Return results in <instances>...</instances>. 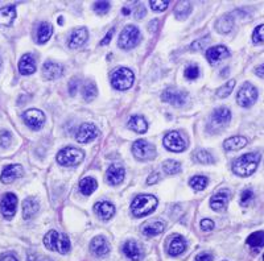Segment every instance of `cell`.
<instances>
[{
    "instance_id": "36",
    "label": "cell",
    "mask_w": 264,
    "mask_h": 261,
    "mask_svg": "<svg viewBox=\"0 0 264 261\" xmlns=\"http://www.w3.org/2000/svg\"><path fill=\"white\" fill-rule=\"evenodd\" d=\"M97 94H98V90H97V86L93 82H87V83L83 84V87H82V97H83L86 102L93 100L97 97Z\"/></svg>"
},
{
    "instance_id": "14",
    "label": "cell",
    "mask_w": 264,
    "mask_h": 261,
    "mask_svg": "<svg viewBox=\"0 0 264 261\" xmlns=\"http://www.w3.org/2000/svg\"><path fill=\"white\" fill-rule=\"evenodd\" d=\"M90 249H91V252L94 253L95 256L104 257L110 253V244L102 236H97L90 243Z\"/></svg>"
},
{
    "instance_id": "29",
    "label": "cell",
    "mask_w": 264,
    "mask_h": 261,
    "mask_svg": "<svg viewBox=\"0 0 264 261\" xmlns=\"http://www.w3.org/2000/svg\"><path fill=\"white\" fill-rule=\"evenodd\" d=\"M16 19V8L15 7H4L0 10V25L8 27Z\"/></svg>"
},
{
    "instance_id": "49",
    "label": "cell",
    "mask_w": 264,
    "mask_h": 261,
    "mask_svg": "<svg viewBox=\"0 0 264 261\" xmlns=\"http://www.w3.org/2000/svg\"><path fill=\"white\" fill-rule=\"evenodd\" d=\"M159 181H160V174L159 173H152L151 176L148 177V179H147V183L148 185H153V183H157Z\"/></svg>"
},
{
    "instance_id": "11",
    "label": "cell",
    "mask_w": 264,
    "mask_h": 261,
    "mask_svg": "<svg viewBox=\"0 0 264 261\" xmlns=\"http://www.w3.org/2000/svg\"><path fill=\"white\" fill-rule=\"evenodd\" d=\"M98 136V130L94 124L90 123H83L78 127V130L76 132V140L81 144H86L93 141Z\"/></svg>"
},
{
    "instance_id": "3",
    "label": "cell",
    "mask_w": 264,
    "mask_h": 261,
    "mask_svg": "<svg viewBox=\"0 0 264 261\" xmlns=\"http://www.w3.org/2000/svg\"><path fill=\"white\" fill-rule=\"evenodd\" d=\"M156 207H157V199L153 196H149V194L137 196L131 203L132 214L135 215L136 218L149 215L156 210Z\"/></svg>"
},
{
    "instance_id": "18",
    "label": "cell",
    "mask_w": 264,
    "mask_h": 261,
    "mask_svg": "<svg viewBox=\"0 0 264 261\" xmlns=\"http://www.w3.org/2000/svg\"><path fill=\"white\" fill-rule=\"evenodd\" d=\"M231 120V111L229 108H217L212 115V126L225 127Z\"/></svg>"
},
{
    "instance_id": "6",
    "label": "cell",
    "mask_w": 264,
    "mask_h": 261,
    "mask_svg": "<svg viewBox=\"0 0 264 261\" xmlns=\"http://www.w3.org/2000/svg\"><path fill=\"white\" fill-rule=\"evenodd\" d=\"M140 37H142V34H140V31H139L137 27H135V25H127L122 31L120 36H119V47L122 48V49H126V50L132 49V48H135L139 44Z\"/></svg>"
},
{
    "instance_id": "9",
    "label": "cell",
    "mask_w": 264,
    "mask_h": 261,
    "mask_svg": "<svg viewBox=\"0 0 264 261\" xmlns=\"http://www.w3.org/2000/svg\"><path fill=\"white\" fill-rule=\"evenodd\" d=\"M164 147L170 152L179 153V152L186 149V140L180 135L179 132L172 130L164 137Z\"/></svg>"
},
{
    "instance_id": "20",
    "label": "cell",
    "mask_w": 264,
    "mask_h": 261,
    "mask_svg": "<svg viewBox=\"0 0 264 261\" xmlns=\"http://www.w3.org/2000/svg\"><path fill=\"white\" fill-rule=\"evenodd\" d=\"M43 74L47 80H57L64 74V67L57 62H45L43 66Z\"/></svg>"
},
{
    "instance_id": "31",
    "label": "cell",
    "mask_w": 264,
    "mask_h": 261,
    "mask_svg": "<svg viewBox=\"0 0 264 261\" xmlns=\"http://www.w3.org/2000/svg\"><path fill=\"white\" fill-rule=\"evenodd\" d=\"M232 27H234V19L231 15H223L215 23V28L219 33H229Z\"/></svg>"
},
{
    "instance_id": "2",
    "label": "cell",
    "mask_w": 264,
    "mask_h": 261,
    "mask_svg": "<svg viewBox=\"0 0 264 261\" xmlns=\"http://www.w3.org/2000/svg\"><path fill=\"white\" fill-rule=\"evenodd\" d=\"M44 244L49 251H54L65 255L70 251V240L66 236L65 233L58 232V231H49V232L44 236Z\"/></svg>"
},
{
    "instance_id": "21",
    "label": "cell",
    "mask_w": 264,
    "mask_h": 261,
    "mask_svg": "<svg viewBox=\"0 0 264 261\" xmlns=\"http://www.w3.org/2000/svg\"><path fill=\"white\" fill-rule=\"evenodd\" d=\"M89 38V32L86 28H80L73 31L69 37V48L71 49H77V48L82 47Z\"/></svg>"
},
{
    "instance_id": "4",
    "label": "cell",
    "mask_w": 264,
    "mask_h": 261,
    "mask_svg": "<svg viewBox=\"0 0 264 261\" xmlns=\"http://www.w3.org/2000/svg\"><path fill=\"white\" fill-rule=\"evenodd\" d=\"M85 153L78 148H64L57 154V163L64 166H76L83 161Z\"/></svg>"
},
{
    "instance_id": "26",
    "label": "cell",
    "mask_w": 264,
    "mask_h": 261,
    "mask_svg": "<svg viewBox=\"0 0 264 261\" xmlns=\"http://www.w3.org/2000/svg\"><path fill=\"white\" fill-rule=\"evenodd\" d=\"M38 209H40V205L36 199L33 198H28L23 202V216L25 220L32 219L34 215L37 214Z\"/></svg>"
},
{
    "instance_id": "7",
    "label": "cell",
    "mask_w": 264,
    "mask_h": 261,
    "mask_svg": "<svg viewBox=\"0 0 264 261\" xmlns=\"http://www.w3.org/2000/svg\"><path fill=\"white\" fill-rule=\"evenodd\" d=\"M132 153L140 161H149L156 157V148L147 140H136L132 145Z\"/></svg>"
},
{
    "instance_id": "39",
    "label": "cell",
    "mask_w": 264,
    "mask_h": 261,
    "mask_svg": "<svg viewBox=\"0 0 264 261\" xmlns=\"http://www.w3.org/2000/svg\"><path fill=\"white\" fill-rule=\"evenodd\" d=\"M194 159L197 160L198 163H205V165H209V163H214V157H213L209 152H206V150L203 149L197 150V152L194 153Z\"/></svg>"
},
{
    "instance_id": "27",
    "label": "cell",
    "mask_w": 264,
    "mask_h": 261,
    "mask_svg": "<svg viewBox=\"0 0 264 261\" xmlns=\"http://www.w3.org/2000/svg\"><path fill=\"white\" fill-rule=\"evenodd\" d=\"M128 127L131 128L132 130H135L137 133H144L148 130V123L146 121V119L140 115H133V116L130 117L128 120Z\"/></svg>"
},
{
    "instance_id": "46",
    "label": "cell",
    "mask_w": 264,
    "mask_h": 261,
    "mask_svg": "<svg viewBox=\"0 0 264 261\" xmlns=\"http://www.w3.org/2000/svg\"><path fill=\"white\" fill-rule=\"evenodd\" d=\"M252 198H254V193L251 190H245L241 196V205L247 206L251 201H252Z\"/></svg>"
},
{
    "instance_id": "54",
    "label": "cell",
    "mask_w": 264,
    "mask_h": 261,
    "mask_svg": "<svg viewBox=\"0 0 264 261\" xmlns=\"http://www.w3.org/2000/svg\"><path fill=\"white\" fill-rule=\"evenodd\" d=\"M146 16V10H144V7H140V8H137L136 14H135V17L136 19H142Z\"/></svg>"
},
{
    "instance_id": "53",
    "label": "cell",
    "mask_w": 264,
    "mask_h": 261,
    "mask_svg": "<svg viewBox=\"0 0 264 261\" xmlns=\"http://www.w3.org/2000/svg\"><path fill=\"white\" fill-rule=\"evenodd\" d=\"M255 73H256V75L260 77V78H264V64L256 66V67H255Z\"/></svg>"
},
{
    "instance_id": "33",
    "label": "cell",
    "mask_w": 264,
    "mask_h": 261,
    "mask_svg": "<svg viewBox=\"0 0 264 261\" xmlns=\"http://www.w3.org/2000/svg\"><path fill=\"white\" fill-rule=\"evenodd\" d=\"M98 187V183L93 177L82 178L80 182V191L83 196H90L95 191V189Z\"/></svg>"
},
{
    "instance_id": "23",
    "label": "cell",
    "mask_w": 264,
    "mask_h": 261,
    "mask_svg": "<svg viewBox=\"0 0 264 261\" xmlns=\"http://www.w3.org/2000/svg\"><path fill=\"white\" fill-rule=\"evenodd\" d=\"M126 176V170L123 166H119V165H111L109 169H107V173H106V179L111 185H119L120 182L123 181V178Z\"/></svg>"
},
{
    "instance_id": "37",
    "label": "cell",
    "mask_w": 264,
    "mask_h": 261,
    "mask_svg": "<svg viewBox=\"0 0 264 261\" xmlns=\"http://www.w3.org/2000/svg\"><path fill=\"white\" fill-rule=\"evenodd\" d=\"M189 185L193 187L194 190L202 191L205 187L208 186V178L203 177V176H196V177L190 178Z\"/></svg>"
},
{
    "instance_id": "24",
    "label": "cell",
    "mask_w": 264,
    "mask_h": 261,
    "mask_svg": "<svg viewBox=\"0 0 264 261\" xmlns=\"http://www.w3.org/2000/svg\"><path fill=\"white\" fill-rule=\"evenodd\" d=\"M19 71L23 75H31L36 71V61L31 53H27L21 57L19 62Z\"/></svg>"
},
{
    "instance_id": "35",
    "label": "cell",
    "mask_w": 264,
    "mask_h": 261,
    "mask_svg": "<svg viewBox=\"0 0 264 261\" xmlns=\"http://www.w3.org/2000/svg\"><path fill=\"white\" fill-rule=\"evenodd\" d=\"M247 244L252 248L264 247V231H256L247 238Z\"/></svg>"
},
{
    "instance_id": "48",
    "label": "cell",
    "mask_w": 264,
    "mask_h": 261,
    "mask_svg": "<svg viewBox=\"0 0 264 261\" xmlns=\"http://www.w3.org/2000/svg\"><path fill=\"white\" fill-rule=\"evenodd\" d=\"M201 228H202V231H212L214 228V222L210 219L201 220Z\"/></svg>"
},
{
    "instance_id": "30",
    "label": "cell",
    "mask_w": 264,
    "mask_h": 261,
    "mask_svg": "<svg viewBox=\"0 0 264 261\" xmlns=\"http://www.w3.org/2000/svg\"><path fill=\"white\" fill-rule=\"evenodd\" d=\"M165 226L163 222H148L143 226V233L147 236H156L164 231Z\"/></svg>"
},
{
    "instance_id": "55",
    "label": "cell",
    "mask_w": 264,
    "mask_h": 261,
    "mask_svg": "<svg viewBox=\"0 0 264 261\" xmlns=\"http://www.w3.org/2000/svg\"><path fill=\"white\" fill-rule=\"evenodd\" d=\"M77 87H78V83H77V80H73L70 82V94L74 95L77 93Z\"/></svg>"
},
{
    "instance_id": "58",
    "label": "cell",
    "mask_w": 264,
    "mask_h": 261,
    "mask_svg": "<svg viewBox=\"0 0 264 261\" xmlns=\"http://www.w3.org/2000/svg\"><path fill=\"white\" fill-rule=\"evenodd\" d=\"M58 23H60V25H62V24H64V17H58Z\"/></svg>"
},
{
    "instance_id": "47",
    "label": "cell",
    "mask_w": 264,
    "mask_h": 261,
    "mask_svg": "<svg viewBox=\"0 0 264 261\" xmlns=\"http://www.w3.org/2000/svg\"><path fill=\"white\" fill-rule=\"evenodd\" d=\"M209 42V37H203V38H199V40H197V41H194L192 45H190V48L193 49V50H202L203 48L206 47V44Z\"/></svg>"
},
{
    "instance_id": "8",
    "label": "cell",
    "mask_w": 264,
    "mask_h": 261,
    "mask_svg": "<svg viewBox=\"0 0 264 261\" xmlns=\"http://www.w3.org/2000/svg\"><path fill=\"white\" fill-rule=\"evenodd\" d=\"M258 99V90L254 84L245 83L238 91L236 95V102L241 107H250Z\"/></svg>"
},
{
    "instance_id": "41",
    "label": "cell",
    "mask_w": 264,
    "mask_h": 261,
    "mask_svg": "<svg viewBox=\"0 0 264 261\" xmlns=\"http://www.w3.org/2000/svg\"><path fill=\"white\" fill-rule=\"evenodd\" d=\"M252 41L254 44H264V24L259 25V27H256L252 33Z\"/></svg>"
},
{
    "instance_id": "34",
    "label": "cell",
    "mask_w": 264,
    "mask_h": 261,
    "mask_svg": "<svg viewBox=\"0 0 264 261\" xmlns=\"http://www.w3.org/2000/svg\"><path fill=\"white\" fill-rule=\"evenodd\" d=\"M192 12V3L190 1H179L176 4L175 8V16L176 19L184 20L185 17H188V15Z\"/></svg>"
},
{
    "instance_id": "56",
    "label": "cell",
    "mask_w": 264,
    "mask_h": 261,
    "mask_svg": "<svg viewBox=\"0 0 264 261\" xmlns=\"http://www.w3.org/2000/svg\"><path fill=\"white\" fill-rule=\"evenodd\" d=\"M28 261H48V260L41 256H37V255H29Z\"/></svg>"
},
{
    "instance_id": "40",
    "label": "cell",
    "mask_w": 264,
    "mask_h": 261,
    "mask_svg": "<svg viewBox=\"0 0 264 261\" xmlns=\"http://www.w3.org/2000/svg\"><path fill=\"white\" fill-rule=\"evenodd\" d=\"M235 80H231L229 81L226 84H223L222 87H219V89L217 90V97H219V98H226V97H229L231 94V91L234 90V87H235Z\"/></svg>"
},
{
    "instance_id": "22",
    "label": "cell",
    "mask_w": 264,
    "mask_h": 261,
    "mask_svg": "<svg viewBox=\"0 0 264 261\" xmlns=\"http://www.w3.org/2000/svg\"><path fill=\"white\" fill-rule=\"evenodd\" d=\"M186 249V242L181 235H173L170 238V242L168 244V252L170 256H179Z\"/></svg>"
},
{
    "instance_id": "16",
    "label": "cell",
    "mask_w": 264,
    "mask_h": 261,
    "mask_svg": "<svg viewBox=\"0 0 264 261\" xmlns=\"http://www.w3.org/2000/svg\"><path fill=\"white\" fill-rule=\"evenodd\" d=\"M229 198H230V193L229 191L225 190V189L219 190L217 194H214L210 198V207L215 211H223L226 209Z\"/></svg>"
},
{
    "instance_id": "19",
    "label": "cell",
    "mask_w": 264,
    "mask_h": 261,
    "mask_svg": "<svg viewBox=\"0 0 264 261\" xmlns=\"http://www.w3.org/2000/svg\"><path fill=\"white\" fill-rule=\"evenodd\" d=\"M94 211L95 214L98 215V218L107 222L115 214V206L113 203H110V202H99L94 206Z\"/></svg>"
},
{
    "instance_id": "32",
    "label": "cell",
    "mask_w": 264,
    "mask_h": 261,
    "mask_svg": "<svg viewBox=\"0 0 264 261\" xmlns=\"http://www.w3.org/2000/svg\"><path fill=\"white\" fill-rule=\"evenodd\" d=\"M53 27L49 23H41L37 29V42L38 44H45V42L52 37Z\"/></svg>"
},
{
    "instance_id": "52",
    "label": "cell",
    "mask_w": 264,
    "mask_h": 261,
    "mask_svg": "<svg viewBox=\"0 0 264 261\" xmlns=\"http://www.w3.org/2000/svg\"><path fill=\"white\" fill-rule=\"evenodd\" d=\"M0 261H19L14 255H11V253H7V255H1L0 257Z\"/></svg>"
},
{
    "instance_id": "57",
    "label": "cell",
    "mask_w": 264,
    "mask_h": 261,
    "mask_svg": "<svg viewBox=\"0 0 264 261\" xmlns=\"http://www.w3.org/2000/svg\"><path fill=\"white\" fill-rule=\"evenodd\" d=\"M122 12H123V15H130V14H131V11L128 10V8H123Z\"/></svg>"
},
{
    "instance_id": "42",
    "label": "cell",
    "mask_w": 264,
    "mask_h": 261,
    "mask_svg": "<svg viewBox=\"0 0 264 261\" xmlns=\"http://www.w3.org/2000/svg\"><path fill=\"white\" fill-rule=\"evenodd\" d=\"M198 75H199V69L198 66L196 65H189L186 69H185V78L189 81L197 80Z\"/></svg>"
},
{
    "instance_id": "28",
    "label": "cell",
    "mask_w": 264,
    "mask_h": 261,
    "mask_svg": "<svg viewBox=\"0 0 264 261\" xmlns=\"http://www.w3.org/2000/svg\"><path fill=\"white\" fill-rule=\"evenodd\" d=\"M247 145V139L243 136H232L223 143V147L226 150H239Z\"/></svg>"
},
{
    "instance_id": "12",
    "label": "cell",
    "mask_w": 264,
    "mask_h": 261,
    "mask_svg": "<svg viewBox=\"0 0 264 261\" xmlns=\"http://www.w3.org/2000/svg\"><path fill=\"white\" fill-rule=\"evenodd\" d=\"M16 209H17V196L8 193L1 198L0 202V210L1 214L4 215L5 218H12L16 214Z\"/></svg>"
},
{
    "instance_id": "51",
    "label": "cell",
    "mask_w": 264,
    "mask_h": 261,
    "mask_svg": "<svg viewBox=\"0 0 264 261\" xmlns=\"http://www.w3.org/2000/svg\"><path fill=\"white\" fill-rule=\"evenodd\" d=\"M114 31H115V29H111V31H109V33H107V34H106V37L103 38V40H102V41H100V45H107V44H109L110 41H111V38H113V36H114Z\"/></svg>"
},
{
    "instance_id": "13",
    "label": "cell",
    "mask_w": 264,
    "mask_h": 261,
    "mask_svg": "<svg viewBox=\"0 0 264 261\" xmlns=\"http://www.w3.org/2000/svg\"><path fill=\"white\" fill-rule=\"evenodd\" d=\"M186 98H188L186 94L176 89L165 90L163 95H161L163 102L169 103V104H173V106H182L186 102Z\"/></svg>"
},
{
    "instance_id": "38",
    "label": "cell",
    "mask_w": 264,
    "mask_h": 261,
    "mask_svg": "<svg viewBox=\"0 0 264 261\" xmlns=\"http://www.w3.org/2000/svg\"><path fill=\"white\" fill-rule=\"evenodd\" d=\"M163 170H164L166 174H177V173L181 170V165L180 163L175 161V160H166L164 163H163Z\"/></svg>"
},
{
    "instance_id": "45",
    "label": "cell",
    "mask_w": 264,
    "mask_h": 261,
    "mask_svg": "<svg viewBox=\"0 0 264 261\" xmlns=\"http://www.w3.org/2000/svg\"><path fill=\"white\" fill-rule=\"evenodd\" d=\"M11 143H12V135L8 130H1L0 132V147L1 148H7L10 147Z\"/></svg>"
},
{
    "instance_id": "59",
    "label": "cell",
    "mask_w": 264,
    "mask_h": 261,
    "mask_svg": "<svg viewBox=\"0 0 264 261\" xmlns=\"http://www.w3.org/2000/svg\"><path fill=\"white\" fill-rule=\"evenodd\" d=\"M263 261H264V255H263Z\"/></svg>"
},
{
    "instance_id": "15",
    "label": "cell",
    "mask_w": 264,
    "mask_h": 261,
    "mask_svg": "<svg viewBox=\"0 0 264 261\" xmlns=\"http://www.w3.org/2000/svg\"><path fill=\"white\" fill-rule=\"evenodd\" d=\"M23 176V168L20 165H8L3 169L0 179L3 183H12L15 179H17Z\"/></svg>"
},
{
    "instance_id": "17",
    "label": "cell",
    "mask_w": 264,
    "mask_h": 261,
    "mask_svg": "<svg viewBox=\"0 0 264 261\" xmlns=\"http://www.w3.org/2000/svg\"><path fill=\"white\" fill-rule=\"evenodd\" d=\"M227 57H230V51L226 47H213L206 50V58L210 64H217L219 61L226 60Z\"/></svg>"
},
{
    "instance_id": "44",
    "label": "cell",
    "mask_w": 264,
    "mask_h": 261,
    "mask_svg": "<svg viewBox=\"0 0 264 261\" xmlns=\"http://www.w3.org/2000/svg\"><path fill=\"white\" fill-rule=\"evenodd\" d=\"M110 7H111L110 1H104V0H102V1H97V3H95L94 10L98 15H104L109 12Z\"/></svg>"
},
{
    "instance_id": "5",
    "label": "cell",
    "mask_w": 264,
    "mask_h": 261,
    "mask_svg": "<svg viewBox=\"0 0 264 261\" xmlns=\"http://www.w3.org/2000/svg\"><path fill=\"white\" fill-rule=\"evenodd\" d=\"M135 77L130 69L127 67H119L114 71L111 75V83L116 90H128L133 84Z\"/></svg>"
},
{
    "instance_id": "25",
    "label": "cell",
    "mask_w": 264,
    "mask_h": 261,
    "mask_svg": "<svg viewBox=\"0 0 264 261\" xmlns=\"http://www.w3.org/2000/svg\"><path fill=\"white\" fill-rule=\"evenodd\" d=\"M124 255L132 261H140L143 259V252L136 242H127L123 245Z\"/></svg>"
},
{
    "instance_id": "1",
    "label": "cell",
    "mask_w": 264,
    "mask_h": 261,
    "mask_svg": "<svg viewBox=\"0 0 264 261\" xmlns=\"http://www.w3.org/2000/svg\"><path fill=\"white\" fill-rule=\"evenodd\" d=\"M259 161L260 156L258 153H246L232 163V172L239 177H248L254 174Z\"/></svg>"
},
{
    "instance_id": "50",
    "label": "cell",
    "mask_w": 264,
    "mask_h": 261,
    "mask_svg": "<svg viewBox=\"0 0 264 261\" xmlns=\"http://www.w3.org/2000/svg\"><path fill=\"white\" fill-rule=\"evenodd\" d=\"M196 261H213V255H210V253H199V255H197V257H196Z\"/></svg>"
},
{
    "instance_id": "10",
    "label": "cell",
    "mask_w": 264,
    "mask_h": 261,
    "mask_svg": "<svg viewBox=\"0 0 264 261\" xmlns=\"http://www.w3.org/2000/svg\"><path fill=\"white\" fill-rule=\"evenodd\" d=\"M23 120L25 121V124L31 130H37L44 126V123H45V115H44L43 111L32 108V110H28L27 112H24Z\"/></svg>"
},
{
    "instance_id": "43",
    "label": "cell",
    "mask_w": 264,
    "mask_h": 261,
    "mask_svg": "<svg viewBox=\"0 0 264 261\" xmlns=\"http://www.w3.org/2000/svg\"><path fill=\"white\" fill-rule=\"evenodd\" d=\"M151 8L155 12H164L166 10V7L169 5V1H164V0H152L149 1Z\"/></svg>"
}]
</instances>
